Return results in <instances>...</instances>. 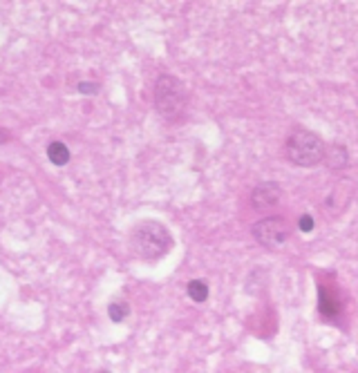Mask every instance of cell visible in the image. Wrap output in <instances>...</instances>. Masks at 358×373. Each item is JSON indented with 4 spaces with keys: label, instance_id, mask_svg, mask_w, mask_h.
I'll return each instance as SVG.
<instances>
[{
    "label": "cell",
    "instance_id": "9c48e42d",
    "mask_svg": "<svg viewBox=\"0 0 358 373\" xmlns=\"http://www.w3.org/2000/svg\"><path fill=\"white\" fill-rule=\"evenodd\" d=\"M186 293H188V297L192 302L204 304L208 300V293H211V289H208L206 279H190L188 286H186Z\"/></svg>",
    "mask_w": 358,
    "mask_h": 373
},
{
    "label": "cell",
    "instance_id": "3957f363",
    "mask_svg": "<svg viewBox=\"0 0 358 373\" xmlns=\"http://www.w3.org/2000/svg\"><path fill=\"white\" fill-rule=\"evenodd\" d=\"M285 155L293 166L313 168V166H318V163H322L325 159V141L316 132L298 128L287 137Z\"/></svg>",
    "mask_w": 358,
    "mask_h": 373
},
{
    "label": "cell",
    "instance_id": "5b68a950",
    "mask_svg": "<svg viewBox=\"0 0 358 373\" xmlns=\"http://www.w3.org/2000/svg\"><path fill=\"white\" fill-rule=\"evenodd\" d=\"M282 195H285V190H282L280 184L262 182L251 192V206L256 208V211H268V208H273V206L280 204Z\"/></svg>",
    "mask_w": 358,
    "mask_h": 373
},
{
    "label": "cell",
    "instance_id": "4fadbf2b",
    "mask_svg": "<svg viewBox=\"0 0 358 373\" xmlns=\"http://www.w3.org/2000/svg\"><path fill=\"white\" fill-rule=\"evenodd\" d=\"M9 139H11V132H9V130H5V128H0V145L7 143Z\"/></svg>",
    "mask_w": 358,
    "mask_h": 373
},
{
    "label": "cell",
    "instance_id": "7a4b0ae2",
    "mask_svg": "<svg viewBox=\"0 0 358 373\" xmlns=\"http://www.w3.org/2000/svg\"><path fill=\"white\" fill-rule=\"evenodd\" d=\"M155 110L170 123L182 121L188 110V89L184 81L161 74L155 83Z\"/></svg>",
    "mask_w": 358,
    "mask_h": 373
},
{
    "label": "cell",
    "instance_id": "277c9868",
    "mask_svg": "<svg viewBox=\"0 0 358 373\" xmlns=\"http://www.w3.org/2000/svg\"><path fill=\"white\" fill-rule=\"evenodd\" d=\"M251 235L262 248L266 250H278L287 244V240L291 237V226L285 217H262L260 221H256L251 226Z\"/></svg>",
    "mask_w": 358,
    "mask_h": 373
},
{
    "label": "cell",
    "instance_id": "6da1fadb",
    "mask_svg": "<svg viewBox=\"0 0 358 373\" xmlns=\"http://www.w3.org/2000/svg\"><path fill=\"white\" fill-rule=\"evenodd\" d=\"M173 248V235L161 221L143 219L130 233V250L141 262H159Z\"/></svg>",
    "mask_w": 358,
    "mask_h": 373
},
{
    "label": "cell",
    "instance_id": "30bf717a",
    "mask_svg": "<svg viewBox=\"0 0 358 373\" xmlns=\"http://www.w3.org/2000/svg\"><path fill=\"white\" fill-rule=\"evenodd\" d=\"M108 316H110V320H112L114 324H121V322L130 316V306H128V302H124V300L110 302V304H108Z\"/></svg>",
    "mask_w": 358,
    "mask_h": 373
},
{
    "label": "cell",
    "instance_id": "8992f818",
    "mask_svg": "<svg viewBox=\"0 0 358 373\" xmlns=\"http://www.w3.org/2000/svg\"><path fill=\"white\" fill-rule=\"evenodd\" d=\"M322 163L330 170H345L349 166V152L342 143H330L325 145V159Z\"/></svg>",
    "mask_w": 358,
    "mask_h": 373
},
{
    "label": "cell",
    "instance_id": "8fae6325",
    "mask_svg": "<svg viewBox=\"0 0 358 373\" xmlns=\"http://www.w3.org/2000/svg\"><path fill=\"white\" fill-rule=\"evenodd\" d=\"M77 89L81 94H90V96H94V94H99L101 92V83H97V81H81L79 85H77Z\"/></svg>",
    "mask_w": 358,
    "mask_h": 373
},
{
    "label": "cell",
    "instance_id": "ba28073f",
    "mask_svg": "<svg viewBox=\"0 0 358 373\" xmlns=\"http://www.w3.org/2000/svg\"><path fill=\"white\" fill-rule=\"evenodd\" d=\"M48 159L54 163V166H67L72 155H70V147L63 141H52L48 145Z\"/></svg>",
    "mask_w": 358,
    "mask_h": 373
},
{
    "label": "cell",
    "instance_id": "52a82bcc",
    "mask_svg": "<svg viewBox=\"0 0 358 373\" xmlns=\"http://www.w3.org/2000/svg\"><path fill=\"white\" fill-rule=\"evenodd\" d=\"M318 300H320V304H318V308H320V313L325 318H336L338 316V308H340V304H338V300H336V295H332L330 293V289L327 286H318Z\"/></svg>",
    "mask_w": 358,
    "mask_h": 373
},
{
    "label": "cell",
    "instance_id": "7c38bea8",
    "mask_svg": "<svg viewBox=\"0 0 358 373\" xmlns=\"http://www.w3.org/2000/svg\"><path fill=\"white\" fill-rule=\"evenodd\" d=\"M313 226H316V223H313V217L311 215H303L300 219H298V228H300L303 233H311L313 230Z\"/></svg>",
    "mask_w": 358,
    "mask_h": 373
},
{
    "label": "cell",
    "instance_id": "5bb4252c",
    "mask_svg": "<svg viewBox=\"0 0 358 373\" xmlns=\"http://www.w3.org/2000/svg\"><path fill=\"white\" fill-rule=\"evenodd\" d=\"M99 373H110V371H99Z\"/></svg>",
    "mask_w": 358,
    "mask_h": 373
}]
</instances>
